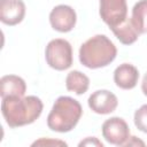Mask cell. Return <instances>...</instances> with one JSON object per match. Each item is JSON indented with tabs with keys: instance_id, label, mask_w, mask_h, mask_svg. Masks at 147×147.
I'll return each mask as SVG.
<instances>
[{
	"instance_id": "1",
	"label": "cell",
	"mask_w": 147,
	"mask_h": 147,
	"mask_svg": "<svg viewBox=\"0 0 147 147\" xmlns=\"http://www.w3.org/2000/svg\"><path fill=\"white\" fill-rule=\"evenodd\" d=\"M42 101L34 95H11L2 98L1 113L10 127H18L33 123L42 113Z\"/></svg>"
},
{
	"instance_id": "2",
	"label": "cell",
	"mask_w": 147,
	"mask_h": 147,
	"mask_svg": "<svg viewBox=\"0 0 147 147\" xmlns=\"http://www.w3.org/2000/svg\"><path fill=\"white\" fill-rule=\"evenodd\" d=\"M117 55L114 42L105 34L87 39L79 48V61L88 69H99L110 64Z\"/></svg>"
},
{
	"instance_id": "3",
	"label": "cell",
	"mask_w": 147,
	"mask_h": 147,
	"mask_svg": "<svg viewBox=\"0 0 147 147\" xmlns=\"http://www.w3.org/2000/svg\"><path fill=\"white\" fill-rule=\"evenodd\" d=\"M83 115L80 103L70 96H59L47 116V126L55 132L65 133L71 131Z\"/></svg>"
},
{
	"instance_id": "4",
	"label": "cell",
	"mask_w": 147,
	"mask_h": 147,
	"mask_svg": "<svg viewBox=\"0 0 147 147\" xmlns=\"http://www.w3.org/2000/svg\"><path fill=\"white\" fill-rule=\"evenodd\" d=\"M45 57L51 68L59 71L67 70L72 64V47L65 39H53L46 46Z\"/></svg>"
},
{
	"instance_id": "5",
	"label": "cell",
	"mask_w": 147,
	"mask_h": 147,
	"mask_svg": "<svg viewBox=\"0 0 147 147\" xmlns=\"http://www.w3.org/2000/svg\"><path fill=\"white\" fill-rule=\"evenodd\" d=\"M99 14L111 30L127 18L126 0H100Z\"/></svg>"
},
{
	"instance_id": "6",
	"label": "cell",
	"mask_w": 147,
	"mask_h": 147,
	"mask_svg": "<svg viewBox=\"0 0 147 147\" xmlns=\"http://www.w3.org/2000/svg\"><path fill=\"white\" fill-rule=\"evenodd\" d=\"M102 137L111 145L124 146L130 139V127L121 117H110L106 119L101 127Z\"/></svg>"
},
{
	"instance_id": "7",
	"label": "cell",
	"mask_w": 147,
	"mask_h": 147,
	"mask_svg": "<svg viewBox=\"0 0 147 147\" xmlns=\"http://www.w3.org/2000/svg\"><path fill=\"white\" fill-rule=\"evenodd\" d=\"M77 21L76 11L68 5H59L54 7L49 14V23L52 28L59 32L71 31Z\"/></svg>"
},
{
	"instance_id": "8",
	"label": "cell",
	"mask_w": 147,
	"mask_h": 147,
	"mask_svg": "<svg viewBox=\"0 0 147 147\" xmlns=\"http://www.w3.org/2000/svg\"><path fill=\"white\" fill-rule=\"evenodd\" d=\"M87 103L91 110L95 114L107 115L115 111L118 106V99L108 90H98L90 95Z\"/></svg>"
},
{
	"instance_id": "9",
	"label": "cell",
	"mask_w": 147,
	"mask_h": 147,
	"mask_svg": "<svg viewBox=\"0 0 147 147\" xmlns=\"http://www.w3.org/2000/svg\"><path fill=\"white\" fill-rule=\"evenodd\" d=\"M25 16L23 0H0V20L6 25H16Z\"/></svg>"
},
{
	"instance_id": "10",
	"label": "cell",
	"mask_w": 147,
	"mask_h": 147,
	"mask_svg": "<svg viewBox=\"0 0 147 147\" xmlns=\"http://www.w3.org/2000/svg\"><path fill=\"white\" fill-rule=\"evenodd\" d=\"M138 80L139 71L130 63H122L114 71V82L119 88L132 90L138 84Z\"/></svg>"
},
{
	"instance_id": "11",
	"label": "cell",
	"mask_w": 147,
	"mask_h": 147,
	"mask_svg": "<svg viewBox=\"0 0 147 147\" xmlns=\"http://www.w3.org/2000/svg\"><path fill=\"white\" fill-rule=\"evenodd\" d=\"M26 92V84L23 78L16 75H6L0 79V95L1 99L11 95L24 96Z\"/></svg>"
},
{
	"instance_id": "12",
	"label": "cell",
	"mask_w": 147,
	"mask_h": 147,
	"mask_svg": "<svg viewBox=\"0 0 147 147\" xmlns=\"http://www.w3.org/2000/svg\"><path fill=\"white\" fill-rule=\"evenodd\" d=\"M88 86H90V78L85 74L78 70H72L67 75L65 87L68 91L80 95L88 90Z\"/></svg>"
},
{
	"instance_id": "13",
	"label": "cell",
	"mask_w": 147,
	"mask_h": 147,
	"mask_svg": "<svg viewBox=\"0 0 147 147\" xmlns=\"http://www.w3.org/2000/svg\"><path fill=\"white\" fill-rule=\"evenodd\" d=\"M131 22L139 34L147 33V0H139L133 6Z\"/></svg>"
},
{
	"instance_id": "14",
	"label": "cell",
	"mask_w": 147,
	"mask_h": 147,
	"mask_svg": "<svg viewBox=\"0 0 147 147\" xmlns=\"http://www.w3.org/2000/svg\"><path fill=\"white\" fill-rule=\"evenodd\" d=\"M111 31L123 45H131V44L136 42L139 37V33L132 25L131 18H129V17L118 26L111 29Z\"/></svg>"
},
{
	"instance_id": "15",
	"label": "cell",
	"mask_w": 147,
	"mask_h": 147,
	"mask_svg": "<svg viewBox=\"0 0 147 147\" xmlns=\"http://www.w3.org/2000/svg\"><path fill=\"white\" fill-rule=\"evenodd\" d=\"M134 125L138 130L144 133H147V105H142L134 113Z\"/></svg>"
},
{
	"instance_id": "16",
	"label": "cell",
	"mask_w": 147,
	"mask_h": 147,
	"mask_svg": "<svg viewBox=\"0 0 147 147\" xmlns=\"http://www.w3.org/2000/svg\"><path fill=\"white\" fill-rule=\"evenodd\" d=\"M36 145H64L67 146V144L64 141H60V140H51V139H40L38 141H34L32 144V146Z\"/></svg>"
},
{
	"instance_id": "17",
	"label": "cell",
	"mask_w": 147,
	"mask_h": 147,
	"mask_svg": "<svg viewBox=\"0 0 147 147\" xmlns=\"http://www.w3.org/2000/svg\"><path fill=\"white\" fill-rule=\"evenodd\" d=\"M86 145H94V146H99V147H103V144L101 141H99L95 137H92V138H86L85 140L80 141L79 142V146H86Z\"/></svg>"
},
{
	"instance_id": "18",
	"label": "cell",
	"mask_w": 147,
	"mask_h": 147,
	"mask_svg": "<svg viewBox=\"0 0 147 147\" xmlns=\"http://www.w3.org/2000/svg\"><path fill=\"white\" fill-rule=\"evenodd\" d=\"M141 91L142 93L147 96V72L145 74L144 78H142V83H141Z\"/></svg>"
}]
</instances>
